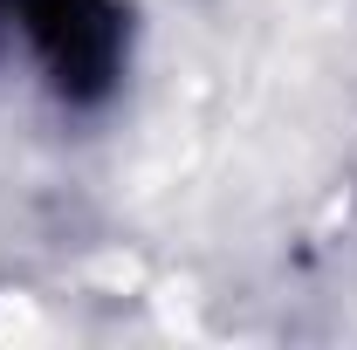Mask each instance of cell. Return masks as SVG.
Segmentation results:
<instances>
[{"label": "cell", "instance_id": "obj_1", "mask_svg": "<svg viewBox=\"0 0 357 350\" xmlns=\"http://www.w3.org/2000/svg\"><path fill=\"white\" fill-rule=\"evenodd\" d=\"M0 48H21L62 110H103L131 69L124 0H0Z\"/></svg>", "mask_w": 357, "mask_h": 350}]
</instances>
